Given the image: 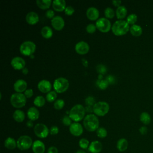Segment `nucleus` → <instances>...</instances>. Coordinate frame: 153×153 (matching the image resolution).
<instances>
[{
	"label": "nucleus",
	"mask_w": 153,
	"mask_h": 153,
	"mask_svg": "<svg viewBox=\"0 0 153 153\" xmlns=\"http://www.w3.org/2000/svg\"><path fill=\"white\" fill-rule=\"evenodd\" d=\"M85 128L88 131H94L99 127V121L95 114H90L87 115L83 120Z\"/></svg>",
	"instance_id": "1"
},
{
	"label": "nucleus",
	"mask_w": 153,
	"mask_h": 153,
	"mask_svg": "<svg viewBox=\"0 0 153 153\" xmlns=\"http://www.w3.org/2000/svg\"><path fill=\"white\" fill-rule=\"evenodd\" d=\"M112 32L115 35L122 36L127 33L130 30L129 24L127 21L119 20L114 23L111 27Z\"/></svg>",
	"instance_id": "2"
},
{
	"label": "nucleus",
	"mask_w": 153,
	"mask_h": 153,
	"mask_svg": "<svg viewBox=\"0 0 153 153\" xmlns=\"http://www.w3.org/2000/svg\"><path fill=\"white\" fill-rule=\"evenodd\" d=\"M85 112V108L80 104H76L69 111V117L72 121L78 123L84 118Z\"/></svg>",
	"instance_id": "3"
},
{
	"label": "nucleus",
	"mask_w": 153,
	"mask_h": 153,
	"mask_svg": "<svg viewBox=\"0 0 153 153\" xmlns=\"http://www.w3.org/2000/svg\"><path fill=\"white\" fill-rule=\"evenodd\" d=\"M10 103L16 108H22L26 105V97L23 93H13L10 97Z\"/></svg>",
	"instance_id": "4"
},
{
	"label": "nucleus",
	"mask_w": 153,
	"mask_h": 153,
	"mask_svg": "<svg viewBox=\"0 0 153 153\" xmlns=\"http://www.w3.org/2000/svg\"><path fill=\"white\" fill-rule=\"evenodd\" d=\"M69 84L67 79L63 77L56 78L53 83V88L54 91L58 93H62L66 91L69 88Z\"/></svg>",
	"instance_id": "5"
},
{
	"label": "nucleus",
	"mask_w": 153,
	"mask_h": 153,
	"mask_svg": "<svg viewBox=\"0 0 153 153\" xmlns=\"http://www.w3.org/2000/svg\"><path fill=\"white\" fill-rule=\"evenodd\" d=\"M36 50L35 44L30 41H26L22 43L20 46V51L22 54L30 56L33 54Z\"/></svg>",
	"instance_id": "6"
},
{
	"label": "nucleus",
	"mask_w": 153,
	"mask_h": 153,
	"mask_svg": "<svg viewBox=\"0 0 153 153\" xmlns=\"http://www.w3.org/2000/svg\"><path fill=\"white\" fill-rule=\"evenodd\" d=\"M93 108V112L96 116L103 117L108 114L109 110V104L107 102L103 101H100L96 103Z\"/></svg>",
	"instance_id": "7"
},
{
	"label": "nucleus",
	"mask_w": 153,
	"mask_h": 153,
	"mask_svg": "<svg viewBox=\"0 0 153 153\" xmlns=\"http://www.w3.org/2000/svg\"><path fill=\"white\" fill-rule=\"evenodd\" d=\"M33 144L32 138L27 135L21 136L17 140V147L21 151L29 149Z\"/></svg>",
	"instance_id": "8"
},
{
	"label": "nucleus",
	"mask_w": 153,
	"mask_h": 153,
	"mask_svg": "<svg viewBox=\"0 0 153 153\" xmlns=\"http://www.w3.org/2000/svg\"><path fill=\"white\" fill-rule=\"evenodd\" d=\"M96 26L99 31L103 33L109 32L112 27L110 20L106 17H101L96 20Z\"/></svg>",
	"instance_id": "9"
},
{
	"label": "nucleus",
	"mask_w": 153,
	"mask_h": 153,
	"mask_svg": "<svg viewBox=\"0 0 153 153\" xmlns=\"http://www.w3.org/2000/svg\"><path fill=\"white\" fill-rule=\"evenodd\" d=\"M33 131L35 135L41 139L45 138L48 136L50 131L46 125L42 123L36 124L33 128Z\"/></svg>",
	"instance_id": "10"
},
{
	"label": "nucleus",
	"mask_w": 153,
	"mask_h": 153,
	"mask_svg": "<svg viewBox=\"0 0 153 153\" xmlns=\"http://www.w3.org/2000/svg\"><path fill=\"white\" fill-rule=\"evenodd\" d=\"M90 49L88 44L83 41L77 42L75 46V51L81 55H84L87 54Z\"/></svg>",
	"instance_id": "11"
},
{
	"label": "nucleus",
	"mask_w": 153,
	"mask_h": 153,
	"mask_svg": "<svg viewBox=\"0 0 153 153\" xmlns=\"http://www.w3.org/2000/svg\"><path fill=\"white\" fill-rule=\"evenodd\" d=\"M51 23L53 27L56 30H61L65 26V21L63 19L59 16L54 17L51 20Z\"/></svg>",
	"instance_id": "12"
},
{
	"label": "nucleus",
	"mask_w": 153,
	"mask_h": 153,
	"mask_svg": "<svg viewBox=\"0 0 153 153\" xmlns=\"http://www.w3.org/2000/svg\"><path fill=\"white\" fill-rule=\"evenodd\" d=\"M12 67L16 70H20L25 68L26 63L25 60L20 57H14L11 61Z\"/></svg>",
	"instance_id": "13"
},
{
	"label": "nucleus",
	"mask_w": 153,
	"mask_h": 153,
	"mask_svg": "<svg viewBox=\"0 0 153 153\" xmlns=\"http://www.w3.org/2000/svg\"><path fill=\"white\" fill-rule=\"evenodd\" d=\"M69 131L74 136H79L83 133V128L81 124L74 122L69 126Z\"/></svg>",
	"instance_id": "14"
},
{
	"label": "nucleus",
	"mask_w": 153,
	"mask_h": 153,
	"mask_svg": "<svg viewBox=\"0 0 153 153\" xmlns=\"http://www.w3.org/2000/svg\"><path fill=\"white\" fill-rule=\"evenodd\" d=\"M52 85L51 82L46 79L41 80L38 84V90L43 93H48L51 91Z\"/></svg>",
	"instance_id": "15"
},
{
	"label": "nucleus",
	"mask_w": 153,
	"mask_h": 153,
	"mask_svg": "<svg viewBox=\"0 0 153 153\" xmlns=\"http://www.w3.org/2000/svg\"><path fill=\"white\" fill-rule=\"evenodd\" d=\"M27 82L24 79H18L14 84V89L17 93H22L26 90Z\"/></svg>",
	"instance_id": "16"
},
{
	"label": "nucleus",
	"mask_w": 153,
	"mask_h": 153,
	"mask_svg": "<svg viewBox=\"0 0 153 153\" xmlns=\"http://www.w3.org/2000/svg\"><path fill=\"white\" fill-rule=\"evenodd\" d=\"M32 148L34 153H44L45 151L44 143L39 140H36L33 142Z\"/></svg>",
	"instance_id": "17"
},
{
	"label": "nucleus",
	"mask_w": 153,
	"mask_h": 153,
	"mask_svg": "<svg viewBox=\"0 0 153 153\" xmlns=\"http://www.w3.org/2000/svg\"><path fill=\"white\" fill-rule=\"evenodd\" d=\"M86 16L90 20H97L99 19V11L95 7H89L86 11Z\"/></svg>",
	"instance_id": "18"
},
{
	"label": "nucleus",
	"mask_w": 153,
	"mask_h": 153,
	"mask_svg": "<svg viewBox=\"0 0 153 153\" xmlns=\"http://www.w3.org/2000/svg\"><path fill=\"white\" fill-rule=\"evenodd\" d=\"M102 149V144L98 140H93L90 143L88 150L91 153H99Z\"/></svg>",
	"instance_id": "19"
},
{
	"label": "nucleus",
	"mask_w": 153,
	"mask_h": 153,
	"mask_svg": "<svg viewBox=\"0 0 153 153\" xmlns=\"http://www.w3.org/2000/svg\"><path fill=\"white\" fill-rule=\"evenodd\" d=\"M26 20L28 24L30 25H34L38 22L39 16L34 11H30L26 14Z\"/></svg>",
	"instance_id": "20"
},
{
	"label": "nucleus",
	"mask_w": 153,
	"mask_h": 153,
	"mask_svg": "<svg viewBox=\"0 0 153 153\" xmlns=\"http://www.w3.org/2000/svg\"><path fill=\"white\" fill-rule=\"evenodd\" d=\"M53 10L56 11L61 12L65 11L66 6V1L65 0H54L52 2Z\"/></svg>",
	"instance_id": "21"
},
{
	"label": "nucleus",
	"mask_w": 153,
	"mask_h": 153,
	"mask_svg": "<svg viewBox=\"0 0 153 153\" xmlns=\"http://www.w3.org/2000/svg\"><path fill=\"white\" fill-rule=\"evenodd\" d=\"M27 115L30 120L35 121L39 117V112L35 107H30L27 110Z\"/></svg>",
	"instance_id": "22"
},
{
	"label": "nucleus",
	"mask_w": 153,
	"mask_h": 153,
	"mask_svg": "<svg viewBox=\"0 0 153 153\" xmlns=\"http://www.w3.org/2000/svg\"><path fill=\"white\" fill-rule=\"evenodd\" d=\"M128 143L126 139L121 138L117 143V148L120 152H124L128 148Z\"/></svg>",
	"instance_id": "23"
},
{
	"label": "nucleus",
	"mask_w": 153,
	"mask_h": 153,
	"mask_svg": "<svg viewBox=\"0 0 153 153\" xmlns=\"http://www.w3.org/2000/svg\"><path fill=\"white\" fill-rule=\"evenodd\" d=\"M4 146L10 150H13L17 147V141L11 137H7L4 142Z\"/></svg>",
	"instance_id": "24"
},
{
	"label": "nucleus",
	"mask_w": 153,
	"mask_h": 153,
	"mask_svg": "<svg viewBox=\"0 0 153 153\" xmlns=\"http://www.w3.org/2000/svg\"><path fill=\"white\" fill-rule=\"evenodd\" d=\"M127 13V10L126 7L124 5H121L117 8L115 14L118 19H123L126 16Z\"/></svg>",
	"instance_id": "25"
},
{
	"label": "nucleus",
	"mask_w": 153,
	"mask_h": 153,
	"mask_svg": "<svg viewBox=\"0 0 153 153\" xmlns=\"http://www.w3.org/2000/svg\"><path fill=\"white\" fill-rule=\"evenodd\" d=\"M13 117L16 121H17L18 123H22L25 120V113L23 111L17 109L14 112Z\"/></svg>",
	"instance_id": "26"
},
{
	"label": "nucleus",
	"mask_w": 153,
	"mask_h": 153,
	"mask_svg": "<svg viewBox=\"0 0 153 153\" xmlns=\"http://www.w3.org/2000/svg\"><path fill=\"white\" fill-rule=\"evenodd\" d=\"M52 2L51 0H36V1L37 6L42 10L49 8Z\"/></svg>",
	"instance_id": "27"
},
{
	"label": "nucleus",
	"mask_w": 153,
	"mask_h": 153,
	"mask_svg": "<svg viewBox=\"0 0 153 153\" xmlns=\"http://www.w3.org/2000/svg\"><path fill=\"white\" fill-rule=\"evenodd\" d=\"M41 33L42 37H44L45 39H49L53 36V30L49 26H44L41 29Z\"/></svg>",
	"instance_id": "28"
},
{
	"label": "nucleus",
	"mask_w": 153,
	"mask_h": 153,
	"mask_svg": "<svg viewBox=\"0 0 153 153\" xmlns=\"http://www.w3.org/2000/svg\"><path fill=\"white\" fill-rule=\"evenodd\" d=\"M130 32L132 35L134 36H139L141 35L142 33V29L140 26L134 24L131 25L130 27Z\"/></svg>",
	"instance_id": "29"
},
{
	"label": "nucleus",
	"mask_w": 153,
	"mask_h": 153,
	"mask_svg": "<svg viewBox=\"0 0 153 153\" xmlns=\"http://www.w3.org/2000/svg\"><path fill=\"white\" fill-rule=\"evenodd\" d=\"M140 120L143 124L148 125L151 122V117L148 113L143 112L140 115Z\"/></svg>",
	"instance_id": "30"
},
{
	"label": "nucleus",
	"mask_w": 153,
	"mask_h": 153,
	"mask_svg": "<svg viewBox=\"0 0 153 153\" xmlns=\"http://www.w3.org/2000/svg\"><path fill=\"white\" fill-rule=\"evenodd\" d=\"M45 103V100L44 97L42 96H36L34 100H33V104L37 106V107H42Z\"/></svg>",
	"instance_id": "31"
},
{
	"label": "nucleus",
	"mask_w": 153,
	"mask_h": 153,
	"mask_svg": "<svg viewBox=\"0 0 153 153\" xmlns=\"http://www.w3.org/2000/svg\"><path fill=\"white\" fill-rule=\"evenodd\" d=\"M104 14L106 19H112L115 16V11L111 7H107L104 11Z\"/></svg>",
	"instance_id": "32"
},
{
	"label": "nucleus",
	"mask_w": 153,
	"mask_h": 153,
	"mask_svg": "<svg viewBox=\"0 0 153 153\" xmlns=\"http://www.w3.org/2000/svg\"><path fill=\"white\" fill-rule=\"evenodd\" d=\"M57 98V93L55 91H51L46 95V100L49 102H53Z\"/></svg>",
	"instance_id": "33"
},
{
	"label": "nucleus",
	"mask_w": 153,
	"mask_h": 153,
	"mask_svg": "<svg viewBox=\"0 0 153 153\" xmlns=\"http://www.w3.org/2000/svg\"><path fill=\"white\" fill-rule=\"evenodd\" d=\"M96 84H97L98 87L101 90H105L106 88H107V87H108V85L109 84L106 79H102V80L98 79Z\"/></svg>",
	"instance_id": "34"
},
{
	"label": "nucleus",
	"mask_w": 153,
	"mask_h": 153,
	"mask_svg": "<svg viewBox=\"0 0 153 153\" xmlns=\"http://www.w3.org/2000/svg\"><path fill=\"white\" fill-rule=\"evenodd\" d=\"M65 106V102L63 99H59L55 100L54 103V108L56 110H60L62 109Z\"/></svg>",
	"instance_id": "35"
},
{
	"label": "nucleus",
	"mask_w": 153,
	"mask_h": 153,
	"mask_svg": "<svg viewBox=\"0 0 153 153\" xmlns=\"http://www.w3.org/2000/svg\"><path fill=\"white\" fill-rule=\"evenodd\" d=\"M107 134V130L104 127H99L96 130V134L99 138H105Z\"/></svg>",
	"instance_id": "36"
},
{
	"label": "nucleus",
	"mask_w": 153,
	"mask_h": 153,
	"mask_svg": "<svg viewBox=\"0 0 153 153\" xmlns=\"http://www.w3.org/2000/svg\"><path fill=\"white\" fill-rule=\"evenodd\" d=\"M89 145V141L85 138H81L79 141V146L82 149H85L88 148Z\"/></svg>",
	"instance_id": "37"
},
{
	"label": "nucleus",
	"mask_w": 153,
	"mask_h": 153,
	"mask_svg": "<svg viewBox=\"0 0 153 153\" xmlns=\"http://www.w3.org/2000/svg\"><path fill=\"white\" fill-rule=\"evenodd\" d=\"M137 19V17L135 14H131L129 16H128L127 18V22L130 25H134V23L136 22Z\"/></svg>",
	"instance_id": "38"
},
{
	"label": "nucleus",
	"mask_w": 153,
	"mask_h": 153,
	"mask_svg": "<svg viewBox=\"0 0 153 153\" xmlns=\"http://www.w3.org/2000/svg\"><path fill=\"white\" fill-rule=\"evenodd\" d=\"M96 71L99 74L103 75L106 72L107 68H106V66H105L102 64H99L96 66Z\"/></svg>",
	"instance_id": "39"
},
{
	"label": "nucleus",
	"mask_w": 153,
	"mask_h": 153,
	"mask_svg": "<svg viewBox=\"0 0 153 153\" xmlns=\"http://www.w3.org/2000/svg\"><path fill=\"white\" fill-rule=\"evenodd\" d=\"M85 103L87 106H93L96 103L95 99L92 96H88L85 99Z\"/></svg>",
	"instance_id": "40"
},
{
	"label": "nucleus",
	"mask_w": 153,
	"mask_h": 153,
	"mask_svg": "<svg viewBox=\"0 0 153 153\" xmlns=\"http://www.w3.org/2000/svg\"><path fill=\"white\" fill-rule=\"evenodd\" d=\"M96 29L97 27L96 25L93 23H90L86 26V31L88 33H93L94 32H95Z\"/></svg>",
	"instance_id": "41"
},
{
	"label": "nucleus",
	"mask_w": 153,
	"mask_h": 153,
	"mask_svg": "<svg viewBox=\"0 0 153 153\" xmlns=\"http://www.w3.org/2000/svg\"><path fill=\"white\" fill-rule=\"evenodd\" d=\"M62 121L63 124L66 126H70L72 124V120L71 119V118L69 116L65 115L62 118Z\"/></svg>",
	"instance_id": "42"
},
{
	"label": "nucleus",
	"mask_w": 153,
	"mask_h": 153,
	"mask_svg": "<svg viewBox=\"0 0 153 153\" xmlns=\"http://www.w3.org/2000/svg\"><path fill=\"white\" fill-rule=\"evenodd\" d=\"M64 11H65V14H66L68 16H71L75 12V10L72 6H67Z\"/></svg>",
	"instance_id": "43"
},
{
	"label": "nucleus",
	"mask_w": 153,
	"mask_h": 153,
	"mask_svg": "<svg viewBox=\"0 0 153 153\" xmlns=\"http://www.w3.org/2000/svg\"><path fill=\"white\" fill-rule=\"evenodd\" d=\"M50 133L51 135H56L59 133V128L56 126H53L49 130Z\"/></svg>",
	"instance_id": "44"
},
{
	"label": "nucleus",
	"mask_w": 153,
	"mask_h": 153,
	"mask_svg": "<svg viewBox=\"0 0 153 153\" xmlns=\"http://www.w3.org/2000/svg\"><path fill=\"white\" fill-rule=\"evenodd\" d=\"M24 94L26 96V98H30L33 94V90L32 88H29V89H27L25 92H24Z\"/></svg>",
	"instance_id": "45"
},
{
	"label": "nucleus",
	"mask_w": 153,
	"mask_h": 153,
	"mask_svg": "<svg viewBox=\"0 0 153 153\" xmlns=\"http://www.w3.org/2000/svg\"><path fill=\"white\" fill-rule=\"evenodd\" d=\"M106 79L107 80V81L109 82V84H114L115 82V78L114 76L112 75H108L106 76Z\"/></svg>",
	"instance_id": "46"
},
{
	"label": "nucleus",
	"mask_w": 153,
	"mask_h": 153,
	"mask_svg": "<svg viewBox=\"0 0 153 153\" xmlns=\"http://www.w3.org/2000/svg\"><path fill=\"white\" fill-rule=\"evenodd\" d=\"M45 16L48 19H53L54 16V12L53 10H48L45 13Z\"/></svg>",
	"instance_id": "47"
},
{
	"label": "nucleus",
	"mask_w": 153,
	"mask_h": 153,
	"mask_svg": "<svg viewBox=\"0 0 153 153\" xmlns=\"http://www.w3.org/2000/svg\"><path fill=\"white\" fill-rule=\"evenodd\" d=\"M47 153H58V149L54 146H51L48 148Z\"/></svg>",
	"instance_id": "48"
},
{
	"label": "nucleus",
	"mask_w": 153,
	"mask_h": 153,
	"mask_svg": "<svg viewBox=\"0 0 153 153\" xmlns=\"http://www.w3.org/2000/svg\"><path fill=\"white\" fill-rule=\"evenodd\" d=\"M147 131H148L147 127H145V126H142V127H141L139 128V132H140V134H142V135H145V134H146Z\"/></svg>",
	"instance_id": "49"
},
{
	"label": "nucleus",
	"mask_w": 153,
	"mask_h": 153,
	"mask_svg": "<svg viewBox=\"0 0 153 153\" xmlns=\"http://www.w3.org/2000/svg\"><path fill=\"white\" fill-rule=\"evenodd\" d=\"M112 4L115 6V7H117V8L120 6H121V1L120 0H113L112 1Z\"/></svg>",
	"instance_id": "50"
},
{
	"label": "nucleus",
	"mask_w": 153,
	"mask_h": 153,
	"mask_svg": "<svg viewBox=\"0 0 153 153\" xmlns=\"http://www.w3.org/2000/svg\"><path fill=\"white\" fill-rule=\"evenodd\" d=\"M85 112H93V106H87L85 108Z\"/></svg>",
	"instance_id": "51"
},
{
	"label": "nucleus",
	"mask_w": 153,
	"mask_h": 153,
	"mask_svg": "<svg viewBox=\"0 0 153 153\" xmlns=\"http://www.w3.org/2000/svg\"><path fill=\"white\" fill-rule=\"evenodd\" d=\"M26 126H27L28 127H29V128L32 127L33 126V123H32V121H31V120L28 121L27 122V123H26Z\"/></svg>",
	"instance_id": "52"
},
{
	"label": "nucleus",
	"mask_w": 153,
	"mask_h": 153,
	"mask_svg": "<svg viewBox=\"0 0 153 153\" xmlns=\"http://www.w3.org/2000/svg\"><path fill=\"white\" fill-rule=\"evenodd\" d=\"M28 69H27V68H25L24 69H22V73L23 74H25V75H26V74H27V73H28Z\"/></svg>",
	"instance_id": "53"
},
{
	"label": "nucleus",
	"mask_w": 153,
	"mask_h": 153,
	"mask_svg": "<svg viewBox=\"0 0 153 153\" xmlns=\"http://www.w3.org/2000/svg\"><path fill=\"white\" fill-rule=\"evenodd\" d=\"M76 153H86L85 152V151L84 150V149H78L76 152Z\"/></svg>",
	"instance_id": "54"
},
{
	"label": "nucleus",
	"mask_w": 153,
	"mask_h": 153,
	"mask_svg": "<svg viewBox=\"0 0 153 153\" xmlns=\"http://www.w3.org/2000/svg\"><path fill=\"white\" fill-rule=\"evenodd\" d=\"M31 57V58H34V56H33V54H32L31 56H30Z\"/></svg>",
	"instance_id": "55"
}]
</instances>
